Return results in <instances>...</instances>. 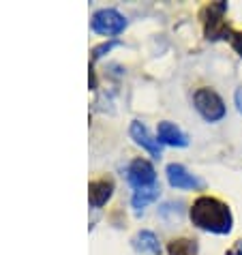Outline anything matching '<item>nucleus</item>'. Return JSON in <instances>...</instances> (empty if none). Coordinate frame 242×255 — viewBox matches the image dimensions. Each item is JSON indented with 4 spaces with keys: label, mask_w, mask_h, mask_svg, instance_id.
<instances>
[{
    "label": "nucleus",
    "mask_w": 242,
    "mask_h": 255,
    "mask_svg": "<svg viewBox=\"0 0 242 255\" xmlns=\"http://www.w3.org/2000/svg\"><path fill=\"white\" fill-rule=\"evenodd\" d=\"M189 217L195 228L212 234H230L232 232V210L225 202L210 195H202L193 202L189 210Z\"/></svg>",
    "instance_id": "1"
},
{
    "label": "nucleus",
    "mask_w": 242,
    "mask_h": 255,
    "mask_svg": "<svg viewBox=\"0 0 242 255\" xmlns=\"http://www.w3.org/2000/svg\"><path fill=\"white\" fill-rule=\"evenodd\" d=\"M193 105L199 112V116L208 123H217V120L225 118V103L212 88H197L193 95Z\"/></svg>",
    "instance_id": "2"
},
{
    "label": "nucleus",
    "mask_w": 242,
    "mask_h": 255,
    "mask_svg": "<svg viewBox=\"0 0 242 255\" xmlns=\"http://www.w3.org/2000/svg\"><path fill=\"white\" fill-rule=\"evenodd\" d=\"M126 28V19L116 9H101L92 15V30L103 37H116Z\"/></svg>",
    "instance_id": "3"
},
{
    "label": "nucleus",
    "mask_w": 242,
    "mask_h": 255,
    "mask_svg": "<svg viewBox=\"0 0 242 255\" xmlns=\"http://www.w3.org/2000/svg\"><path fill=\"white\" fill-rule=\"evenodd\" d=\"M126 178L135 189H146V187H154L156 180V172L152 167L150 161L146 159H133L129 169H126Z\"/></svg>",
    "instance_id": "4"
},
{
    "label": "nucleus",
    "mask_w": 242,
    "mask_h": 255,
    "mask_svg": "<svg viewBox=\"0 0 242 255\" xmlns=\"http://www.w3.org/2000/svg\"><path fill=\"white\" fill-rule=\"evenodd\" d=\"M167 182L172 185L174 189H184V191H193V189H202L204 182L197 178V176H193L189 172L184 165H180V163H169L167 169Z\"/></svg>",
    "instance_id": "5"
},
{
    "label": "nucleus",
    "mask_w": 242,
    "mask_h": 255,
    "mask_svg": "<svg viewBox=\"0 0 242 255\" xmlns=\"http://www.w3.org/2000/svg\"><path fill=\"white\" fill-rule=\"evenodd\" d=\"M131 137H133V141L137 146H141L144 150L150 152L154 159L161 157V152H163L161 141L150 135V131H148V127L144 123H139V120H133V123H131Z\"/></svg>",
    "instance_id": "6"
},
{
    "label": "nucleus",
    "mask_w": 242,
    "mask_h": 255,
    "mask_svg": "<svg viewBox=\"0 0 242 255\" xmlns=\"http://www.w3.org/2000/svg\"><path fill=\"white\" fill-rule=\"evenodd\" d=\"M156 139L161 141V146H178V148H184L189 144V137L178 129L174 123H167L163 120L159 123V129H156Z\"/></svg>",
    "instance_id": "7"
},
{
    "label": "nucleus",
    "mask_w": 242,
    "mask_h": 255,
    "mask_svg": "<svg viewBox=\"0 0 242 255\" xmlns=\"http://www.w3.org/2000/svg\"><path fill=\"white\" fill-rule=\"evenodd\" d=\"M114 193V182L110 178H99V180H92L90 187H88V200H90V206L92 208H101L105 202L112 197Z\"/></svg>",
    "instance_id": "8"
},
{
    "label": "nucleus",
    "mask_w": 242,
    "mask_h": 255,
    "mask_svg": "<svg viewBox=\"0 0 242 255\" xmlns=\"http://www.w3.org/2000/svg\"><path fill=\"white\" fill-rule=\"evenodd\" d=\"M133 247L137 249L139 253H150V255H161V247H159V238L154 236L152 232L148 230H141L133 236Z\"/></svg>",
    "instance_id": "9"
},
{
    "label": "nucleus",
    "mask_w": 242,
    "mask_h": 255,
    "mask_svg": "<svg viewBox=\"0 0 242 255\" xmlns=\"http://www.w3.org/2000/svg\"><path fill=\"white\" fill-rule=\"evenodd\" d=\"M159 197V187H146V189H135V193L131 197V204L135 210L146 208L148 204H152Z\"/></svg>",
    "instance_id": "10"
},
{
    "label": "nucleus",
    "mask_w": 242,
    "mask_h": 255,
    "mask_svg": "<svg viewBox=\"0 0 242 255\" xmlns=\"http://www.w3.org/2000/svg\"><path fill=\"white\" fill-rule=\"evenodd\" d=\"M167 251L169 255H197V245H195V240L180 238V240H172Z\"/></svg>",
    "instance_id": "11"
},
{
    "label": "nucleus",
    "mask_w": 242,
    "mask_h": 255,
    "mask_svg": "<svg viewBox=\"0 0 242 255\" xmlns=\"http://www.w3.org/2000/svg\"><path fill=\"white\" fill-rule=\"evenodd\" d=\"M227 255H242V240H238V243L234 245L230 251H227Z\"/></svg>",
    "instance_id": "12"
},
{
    "label": "nucleus",
    "mask_w": 242,
    "mask_h": 255,
    "mask_svg": "<svg viewBox=\"0 0 242 255\" xmlns=\"http://www.w3.org/2000/svg\"><path fill=\"white\" fill-rule=\"evenodd\" d=\"M234 99H236V108H238V112L242 114V88H238V90H236V95H234Z\"/></svg>",
    "instance_id": "13"
},
{
    "label": "nucleus",
    "mask_w": 242,
    "mask_h": 255,
    "mask_svg": "<svg viewBox=\"0 0 242 255\" xmlns=\"http://www.w3.org/2000/svg\"><path fill=\"white\" fill-rule=\"evenodd\" d=\"M234 47H236L240 52V56H242V34H240V37H236V41H234Z\"/></svg>",
    "instance_id": "14"
}]
</instances>
